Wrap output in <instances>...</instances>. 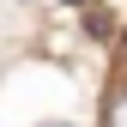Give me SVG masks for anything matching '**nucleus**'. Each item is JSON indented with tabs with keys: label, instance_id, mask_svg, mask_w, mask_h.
<instances>
[{
	"label": "nucleus",
	"instance_id": "f03ea898",
	"mask_svg": "<svg viewBox=\"0 0 127 127\" xmlns=\"http://www.w3.org/2000/svg\"><path fill=\"white\" fill-rule=\"evenodd\" d=\"M67 6H91V0H67Z\"/></svg>",
	"mask_w": 127,
	"mask_h": 127
},
{
	"label": "nucleus",
	"instance_id": "f257e3e1",
	"mask_svg": "<svg viewBox=\"0 0 127 127\" xmlns=\"http://www.w3.org/2000/svg\"><path fill=\"white\" fill-rule=\"evenodd\" d=\"M103 127H127V85L109 91V103H103Z\"/></svg>",
	"mask_w": 127,
	"mask_h": 127
}]
</instances>
